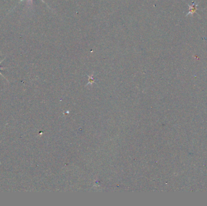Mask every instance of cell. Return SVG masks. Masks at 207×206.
I'll return each mask as SVG.
<instances>
[{
    "instance_id": "277c9868",
    "label": "cell",
    "mask_w": 207,
    "mask_h": 206,
    "mask_svg": "<svg viewBox=\"0 0 207 206\" xmlns=\"http://www.w3.org/2000/svg\"><path fill=\"white\" fill-rule=\"evenodd\" d=\"M0 70H2V69H1V68H0ZM0 74H1V75L2 76H3V77H4V78H5V77H4V76H3V74H2V73H1V72H0Z\"/></svg>"
},
{
    "instance_id": "6da1fadb",
    "label": "cell",
    "mask_w": 207,
    "mask_h": 206,
    "mask_svg": "<svg viewBox=\"0 0 207 206\" xmlns=\"http://www.w3.org/2000/svg\"><path fill=\"white\" fill-rule=\"evenodd\" d=\"M192 3H193V6H191H191H189V8H190V10H190V12L188 13V14H187V15H188L189 14L193 15V14H194V13L196 12V10H197V9H196L197 5L195 4V3L194 2V1H192Z\"/></svg>"
},
{
    "instance_id": "3957f363",
    "label": "cell",
    "mask_w": 207,
    "mask_h": 206,
    "mask_svg": "<svg viewBox=\"0 0 207 206\" xmlns=\"http://www.w3.org/2000/svg\"><path fill=\"white\" fill-rule=\"evenodd\" d=\"M4 59H3L2 61H0V64H1V63H2V62H3V61H4ZM0 68H1V69H2V70H3V69H4V68H3V67H0Z\"/></svg>"
},
{
    "instance_id": "7a4b0ae2",
    "label": "cell",
    "mask_w": 207,
    "mask_h": 206,
    "mask_svg": "<svg viewBox=\"0 0 207 206\" xmlns=\"http://www.w3.org/2000/svg\"><path fill=\"white\" fill-rule=\"evenodd\" d=\"M23 1V0H21V1H20V3H21V2H22ZM41 1L42 2H43V3H44V1H43V0H41ZM27 3H28L29 4L32 5V3H33V0H27Z\"/></svg>"
}]
</instances>
